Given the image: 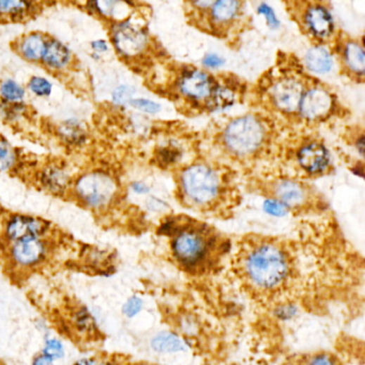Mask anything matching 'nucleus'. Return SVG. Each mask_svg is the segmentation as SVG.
I'll use <instances>...</instances> for the list:
<instances>
[{
  "instance_id": "nucleus-3",
  "label": "nucleus",
  "mask_w": 365,
  "mask_h": 365,
  "mask_svg": "<svg viewBox=\"0 0 365 365\" xmlns=\"http://www.w3.org/2000/svg\"><path fill=\"white\" fill-rule=\"evenodd\" d=\"M227 147L238 155H249L260 148L264 139V128L257 119L247 116L229 124L224 134Z\"/></svg>"
},
{
  "instance_id": "nucleus-1",
  "label": "nucleus",
  "mask_w": 365,
  "mask_h": 365,
  "mask_svg": "<svg viewBox=\"0 0 365 365\" xmlns=\"http://www.w3.org/2000/svg\"><path fill=\"white\" fill-rule=\"evenodd\" d=\"M245 270L255 286L274 289L280 286L286 278L288 262L285 254L276 245H264L249 254Z\"/></svg>"
},
{
  "instance_id": "nucleus-24",
  "label": "nucleus",
  "mask_w": 365,
  "mask_h": 365,
  "mask_svg": "<svg viewBox=\"0 0 365 365\" xmlns=\"http://www.w3.org/2000/svg\"><path fill=\"white\" fill-rule=\"evenodd\" d=\"M240 4L231 0L217 1L211 6L212 16L217 23H226L233 20L239 11Z\"/></svg>"
},
{
  "instance_id": "nucleus-7",
  "label": "nucleus",
  "mask_w": 365,
  "mask_h": 365,
  "mask_svg": "<svg viewBox=\"0 0 365 365\" xmlns=\"http://www.w3.org/2000/svg\"><path fill=\"white\" fill-rule=\"evenodd\" d=\"M209 245L206 238L196 231H184L173 241V253L186 267H196L206 258Z\"/></svg>"
},
{
  "instance_id": "nucleus-5",
  "label": "nucleus",
  "mask_w": 365,
  "mask_h": 365,
  "mask_svg": "<svg viewBox=\"0 0 365 365\" xmlns=\"http://www.w3.org/2000/svg\"><path fill=\"white\" fill-rule=\"evenodd\" d=\"M50 254V245L43 237L27 238L13 242L10 260L20 270H32L42 264Z\"/></svg>"
},
{
  "instance_id": "nucleus-38",
  "label": "nucleus",
  "mask_w": 365,
  "mask_h": 365,
  "mask_svg": "<svg viewBox=\"0 0 365 365\" xmlns=\"http://www.w3.org/2000/svg\"><path fill=\"white\" fill-rule=\"evenodd\" d=\"M276 315L281 319H290L296 314V307L293 305H283L276 309Z\"/></svg>"
},
{
  "instance_id": "nucleus-14",
  "label": "nucleus",
  "mask_w": 365,
  "mask_h": 365,
  "mask_svg": "<svg viewBox=\"0 0 365 365\" xmlns=\"http://www.w3.org/2000/svg\"><path fill=\"white\" fill-rule=\"evenodd\" d=\"M40 181L45 190L56 196H63L69 188L70 176L63 167L53 164L43 169Z\"/></svg>"
},
{
  "instance_id": "nucleus-10",
  "label": "nucleus",
  "mask_w": 365,
  "mask_h": 365,
  "mask_svg": "<svg viewBox=\"0 0 365 365\" xmlns=\"http://www.w3.org/2000/svg\"><path fill=\"white\" fill-rule=\"evenodd\" d=\"M302 86L295 79H285L274 86L272 98L283 112H295L300 106L303 96Z\"/></svg>"
},
{
  "instance_id": "nucleus-6",
  "label": "nucleus",
  "mask_w": 365,
  "mask_h": 365,
  "mask_svg": "<svg viewBox=\"0 0 365 365\" xmlns=\"http://www.w3.org/2000/svg\"><path fill=\"white\" fill-rule=\"evenodd\" d=\"M112 41L118 53L124 57L141 54L148 42L147 34L141 26L131 20L117 22L112 27Z\"/></svg>"
},
{
  "instance_id": "nucleus-33",
  "label": "nucleus",
  "mask_w": 365,
  "mask_h": 365,
  "mask_svg": "<svg viewBox=\"0 0 365 365\" xmlns=\"http://www.w3.org/2000/svg\"><path fill=\"white\" fill-rule=\"evenodd\" d=\"M4 103H5V106H4L3 113L8 120H18L22 116L23 113L26 110L25 106L23 105V102L20 103L4 102Z\"/></svg>"
},
{
  "instance_id": "nucleus-4",
  "label": "nucleus",
  "mask_w": 365,
  "mask_h": 365,
  "mask_svg": "<svg viewBox=\"0 0 365 365\" xmlns=\"http://www.w3.org/2000/svg\"><path fill=\"white\" fill-rule=\"evenodd\" d=\"M181 184L186 198L200 205L210 203L219 191L217 175L205 165L186 168L182 173Z\"/></svg>"
},
{
  "instance_id": "nucleus-11",
  "label": "nucleus",
  "mask_w": 365,
  "mask_h": 365,
  "mask_svg": "<svg viewBox=\"0 0 365 365\" xmlns=\"http://www.w3.org/2000/svg\"><path fill=\"white\" fill-rule=\"evenodd\" d=\"M43 65L53 71L67 69L72 61V53L65 43L59 40H47L41 58Z\"/></svg>"
},
{
  "instance_id": "nucleus-39",
  "label": "nucleus",
  "mask_w": 365,
  "mask_h": 365,
  "mask_svg": "<svg viewBox=\"0 0 365 365\" xmlns=\"http://www.w3.org/2000/svg\"><path fill=\"white\" fill-rule=\"evenodd\" d=\"M204 65L208 68H219L224 63V60L214 54L207 55L203 60Z\"/></svg>"
},
{
  "instance_id": "nucleus-15",
  "label": "nucleus",
  "mask_w": 365,
  "mask_h": 365,
  "mask_svg": "<svg viewBox=\"0 0 365 365\" xmlns=\"http://www.w3.org/2000/svg\"><path fill=\"white\" fill-rule=\"evenodd\" d=\"M307 25L312 34L319 38H327L333 30V22L327 9L321 6L309 8L307 13Z\"/></svg>"
},
{
  "instance_id": "nucleus-36",
  "label": "nucleus",
  "mask_w": 365,
  "mask_h": 365,
  "mask_svg": "<svg viewBox=\"0 0 365 365\" xmlns=\"http://www.w3.org/2000/svg\"><path fill=\"white\" fill-rule=\"evenodd\" d=\"M258 13L262 14V15L266 16L267 22H268V25L271 28H278V25H280V22H278V18H276V14H274V10L269 7V6L266 5V4H260V7H258Z\"/></svg>"
},
{
  "instance_id": "nucleus-30",
  "label": "nucleus",
  "mask_w": 365,
  "mask_h": 365,
  "mask_svg": "<svg viewBox=\"0 0 365 365\" xmlns=\"http://www.w3.org/2000/svg\"><path fill=\"white\" fill-rule=\"evenodd\" d=\"M135 90L131 86L121 85L114 90L112 94L113 102L117 105H126L132 101V96Z\"/></svg>"
},
{
  "instance_id": "nucleus-12",
  "label": "nucleus",
  "mask_w": 365,
  "mask_h": 365,
  "mask_svg": "<svg viewBox=\"0 0 365 365\" xmlns=\"http://www.w3.org/2000/svg\"><path fill=\"white\" fill-rule=\"evenodd\" d=\"M179 87L182 94L193 99H204L212 92L208 75L198 70L188 72L180 81Z\"/></svg>"
},
{
  "instance_id": "nucleus-37",
  "label": "nucleus",
  "mask_w": 365,
  "mask_h": 365,
  "mask_svg": "<svg viewBox=\"0 0 365 365\" xmlns=\"http://www.w3.org/2000/svg\"><path fill=\"white\" fill-rule=\"evenodd\" d=\"M307 365H338L333 357L329 354H316L307 361Z\"/></svg>"
},
{
  "instance_id": "nucleus-25",
  "label": "nucleus",
  "mask_w": 365,
  "mask_h": 365,
  "mask_svg": "<svg viewBox=\"0 0 365 365\" xmlns=\"http://www.w3.org/2000/svg\"><path fill=\"white\" fill-rule=\"evenodd\" d=\"M0 96L7 103H20L25 98V89L13 79H5L0 84Z\"/></svg>"
},
{
  "instance_id": "nucleus-28",
  "label": "nucleus",
  "mask_w": 365,
  "mask_h": 365,
  "mask_svg": "<svg viewBox=\"0 0 365 365\" xmlns=\"http://www.w3.org/2000/svg\"><path fill=\"white\" fill-rule=\"evenodd\" d=\"M15 160L13 147L5 139H0V173L10 169L15 164Z\"/></svg>"
},
{
  "instance_id": "nucleus-31",
  "label": "nucleus",
  "mask_w": 365,
  "mask_h": 365,
  "mask_svg": "<svg viewBox=\"0 0 365 365\" xmlns=\"http://www.w3.org/2000/svg\"><path fill=\"white\" fill-rule=\"evenodd\" d=\"M213 102L217 108H226L233 102V94L227 88L219 87L213 92Z\"/></svg>"
},
{
  "instance_id": "nucleus-32",
  "label": "nucleus",
  "mask_w": 365,
  "mask_h": 365,
  "mask_svg": "<svg viewBox=\"0 0 365 365\" xmlns=\"http://www.w3.org/2000/svg\"><path fill=\"white\" fill-rule=\"evenodd\" d=\"M143 309V300L139 297L133 296L124 302L122 313L128 319H133Z\"/></svg>"
},
{
  "instance_id": "nucleus-35",
  "label": "nucleus",
  "mask_w": 365,
  "mask_h": 365,
  "mask_svg": "<svg viewBox=\"0 0 365 365\" xmlns=\"http://www.w3.org/2000/svg\"><path fill=\"white\" fill-rule=\"evenodd\" d=\"M130 104L133 108H137L141 112L149 113V114H155L161 110L159 104L147 99H132Z\"/></svg>"
},
{
  "instance_id": "nucleus-9",
  "label": "nucleus",
  "mask_w": 365,
  "mask_h": 365,
  "mask_svg": "<svg viewBox=\"0 0 365 365\" xmlns=\"http://www.w3.org/2000/svg\"><path fill=\"white\" fill-rule=\"evenodd\" d=\"M332 98L325 90L315 88L303 94L300 108L303 117L316 120L325 117L331 110Z\"/></svg>"
},
{
  "instance_id": "nucleus-16",
  "label": "nucleus",
  "mask_w": 365,
  "mask_h": 365,
  "mask_svg": "<svg viewBox=\"0 0 365 365\" xmlns=\"http://www.w3.org/2000/svg\"><path fill=\"white\" fill-rule=\"evenodd\" d=\"M47 39L44 34L32 32L24 37L18 43V53L23 58L32 63H38L42 58Z\"/></svg>"
},
{
  "instance_id": "nucleus-42",
  "label": "nucleus",
  "mask_w": 365,
  "mask_h": 365,
  "mask_svg": "<svg viewBox=\"0 0 365 365\" xmlns=\"http://www.w3.org/2000/svg\"><path fill=\"white\" fill-rule=\"evenodd\" d=\"M102 361L96 357H84L75 361L72 365H101Z\"/></svg>"
},
{
  "instance_id": "nucleus-19",
  "label": "nucleus",
  "mask_w": 365,
  "mask_h": 365,
  "mask_svg": "<svg viewBox=\"0 0 365 365\" xmlns=\"http://www.w3.org/2000/svg\"><path fill=\"white\" fill-rule=\"evenodd\" d=\"M72 323L79 333L90 335L98 331V321L96 315L87 307H79L75 312L72 317Z\"/></svg>"
},
{
  "instance_id": "nucleus-23",
  "label": "nucleus",
  "mask_w": 365,
  "mask_h": 365,
  "mask_svg": "<svg viewBox=\"0 0 365 365\" xmlns=\"http://www.w3.org/2000/svg\"><path fill=\"white\" fill-rule=\"evenodd\" d=\"M90 9L98 14V15L103 16L106 18H116L118 22H121V16L124 14L121 13V10L127 9L126 4L118 3V1H94L89 3ZM126 11V10H124Z\"/></svg>"
},
{
  "instance_id": "nucleus-18",
  "label": "nucleus",
  "mask_w": 365,
  "mask_h": 365,
  "mask_svg": "<svg viewBox=\"0 0 365 365\" xmlns=\"http://www.w3.org/2000/svg\"><path fill=\"white\" fill-rule=\"evenodd\" d=\"M276 196L285 206H297L305 200V191L294 181H283L276 186Z\"/></svg>"
},
{
  "instance_id": "nucleus-26",
  "label": "nucleus",
  "mask_w": 365,
  "mask_h": 365,
  "mask_svg": "<svg viewBox=\"0 0 365 365\" xmlns=\"http://www.w3.org/2000/svg\"><path fill=\"white\" fill-rule=\"evenodd\" d=\"M59 134L67 143H75V145L82 143L86 137L83 126L79 124V121L73 120V119L71 120L69 119L61 124L59 128Z\"/></svg>"
},
{
  "instance_id": "nucleus-21",
  "label": "nucleus",
  "mask_w": 365,
  "mask_h": 365,
  "mask_svg": "<svg viewBox=\"0 0 365 365\" xmlns=\"http://www.w3.org/2000/svg\"><path fill=\"white\" fill-rule=\"evenodd\" d=\"M346 65L357 75H362L365 69L364 51L362 46L356 42H350L345 47L344 52Z\"/></svg>"
},
{
  "instance_id": "nucleus-13",
  "label": "nucleus",
  "mask_w": 365,
  "mask_h": 365,
  "mask_svg": "<svg viewBox=\"0 0 365 365\" xmlns=\"http://www.w3.org/2000/svg\"><path fill=\"white\" fill-rule=\"evenodd\" d=\"M299 162L309 173L323 172L329 164V153L321 143H309L299 153Z\"/></svg>"
},
{
  "instance_id": "nucleus-20",
  "label": "nucleus",
  "mask_w": 365,
  "mask_h": 365,
  "mask_svg": "<svg viewBox=\"0 0 365 365\" xmlns=\"http://www.w3.org/2000/svg\"><path fill=\"white\" fill-rule=\"evenodd\" d=\"M307 67L316 73H327L332 68V58L323 47H314L305 56Z\"/></svg>"
},
{
  "instance_id": "nucleus-44",
  "label": "nucleus",
  "mask_w": 365,
  "mask_h": 365,
  "mask_svg": "<svg viewBox=\"0 0 365 365\" xmlns=\"http://www.w3.org/2000/svg\"><path fill=\"white\" fill-rule=\"evenodd\" d=\"M101 365H119L118 363L113 360L102 361Z\"/></svg>"
},
{
  "instance_id": "nucleus-8",
  "label": "nucleus",
  "mask_w": 365,
  "mask_h": 365,
  "mask_svg": "<svg viewBox=\"0 0 365 365\" xmlns=\"http://www.w3.org/2000/svg\"><path fill=\"white\" fill-rule=\"evenodd\" d=\"M49 223L30 215H12L5 225V237L8 241H20L27 238L44 237L49 231Z\"/></svg>"
},
{
  "instance_id": "nucleus-17",
  "label": "nucleus",
  "mask_w": 365,
  "mask_h": 365,
  "mask_svg": "<svg viewBox=\"0 0 365 365\" xmlns=\"http://www.w3.org/2000/svg\"><path fill=\"white\" fill-rule=\"evenodd\" d=\"M34 4L15 0H0V22L20 20L27 18L34 11Z\"/></svg>"
},
{
  "instance_id": "nucleus-27",
  "label": "nucleus",
  "mask_w": 365,
  "mask_h": 365,
  "mask_svg": "<svg viewBox=\"0 0 365 365\" xmlns=\"http://www.w3.org/2000/svg\"><path fill=\"white\" fill-rule=\"evenodd\" d=\"M41 354L49 357V358L52 359L54 362H56V361L61 360V359L65 357V344H63L60 338L50 335V334H46V335L44 336V342H43Z\"/></svg>"
},
{
  "instance_id": "nucleus-22",
  "label": "nucleus",
  "mask_w": 365,
  "mask_h": 365,
  "mask_svg": "<svg viewBox=\"0 0 365 365\" xmlns=\"http://www.w3.org/2000/svg\"><path fill=\"white\" fill-rule=\"evenodd\" d=\"M151 346L158 352H177L184 350V343L175 334L162 332L151 340Z\"/></svg>"
},
{
  "instance_id": "nucleus-34",
  "label": "nucleus",
  "mask_w": 365,
  "mask_h": 365,
  "mask_svg": "<svg viewBox=\"0 0 365 365\" xmlns=\"http://www.w3.org/2000/svg\"><path fill=\"white\" fill-rule=\"evenodd\" d=\"M264 209L267 213L274 217H284L288 211V207L276 200H268L264 203Z\"/></svg>"
},
{
  "instance_id": "nucleus-43",
  "label": "nucleus",
  "mask_w": 365,
  "mask_h": 365,
  "mask_svg": "<svg viewBox=\"0 0 365 365\" xmlns=\"http://www.w3.org/2000/svg\"><path fill=\"white\" fill-rule=\"evenodd\" d=\"M132 190L137 194H146L149 192L148 186H146L143 182H134L132 184Z\"/></svg>"
},
{
  "instance_id": "nucleus-2",
  "label": "nucleus",
  "mask_w": 365,
  "mask_h": 365,
  "mask_svg": "<svg viewBox=\"0 0 365 365\" xmlns=\"http://www.w3.org/2000/svg\"><path fill=\"white\" fill-rule=\"evenodd\" d=\"M118 186L116 180L102 170L87 172L77 178L75 194L77 200L88 208L101 210L114 200Z\"/></svg>"
},
{
  "instance_id": "nucleus-41",
  "label": "nucleus",
  "mask_w": 365,
  "mask_h": 365,
  "mask_svg": "<svg viewBox=\"0 0 365 365\" xmlns=\"http://www.w3.org/2000/svg\"><path fill=\"white\" fill-rule=\"evenodd\" d=\"M54 361L43 354H37L32 361V365H55Z\"/></svg>"
},
{
  "instance_id": "nucleus-40",
  "label": "nucleus",
  "mask_w": 365,
  "mask_h": 365,
  "mask_svg": "<svg viewBox=\"0 0 365 365\" xmlns=\"http://www.w3.org/2000/svg\"><path fill=\"white\" fill-rule=\"evenodd\" d=\"M91 49L96 55L103 54V53L108 52V45L106 41L96 40L91 43Z\"/></svg>"
},
{
  "instance_id": "nucleus-29",
  "label": "nucleus",
  "mask_w": 365,
  "mask_h": 365,
  "mask_svg": "<svg viewBox=\"0 0 365 365\" xmlns=\"http://www.w3.org/2000/svg\"><path fill=\"white\" fill-rule=\"evenodd\" d=\"M28 89L34 94V96L44 98V96H51L53 91V85L49 79L42 77H34L30 79L28 83Z\"/></svg>"
}]
</instances>
